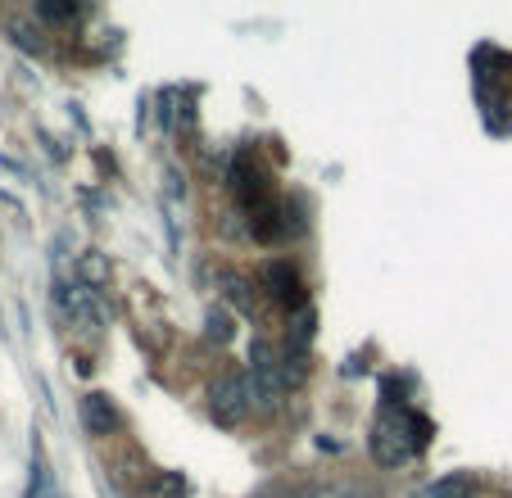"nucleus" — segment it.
Returning a JSON list of instances; mask_svg holds the SVG:
<instances>
[{"label":"nucleus","mask_w":512,"mask_h":498,"mask_svg":"<svg viewBox=\"0 0 512 498\" xmlns=\"http://www.w3.org/2000/svg\"><path fill=\"white\" fill-rule=\"evenodd\" d=\"M250 376H254V399L259 408H277L290 390V367H281L277 349L268 340H254L250 345Z\"/></svg>","instance_id":"7ed1b4c3"},{"label":"nucleus","mask_w":512,"mask_h":498,"mask_svg":"<svg viewBox=\"0 0 512 498\" xmlns=\"http://www.w3.org/2000/svg\"><path fill=\"white\" fill-rule=\"evenodd\" d=\"M37 14H41V19H59V23H64V19H78V5H37Z\"/></svg>","instance_id":"4468645a"},{"label":"nucleus","mask_w":512,"mask_h":498,"mask_svg":"<svg viewBox=\"0 0 512 498\" xmlns=\"http://www.w3.org/2000/svg\"><path fill=\"white\" fill-rule=\"evenodd\" d=\"M254 218H250V231H254V240H263V245H272V240H281L286 236V218H281V209L277 204H259V209H250Z\"/></svg>","instance_id":"6e6552de"},{"label":"nucleus","mask_w":512,"mask_h":498,"mask_svg":"<svg viewBox=\"0 0 512 498\" xmlns=\"http://www.w3.org/2000/svg\"><path fill=\"white\" fill-rule=\"evenodd\" d=\"M14 41H19V46L23 50H41V37H32V28H23V23H14Z\"/></svg>","instance_id":"2eb2a0df"},{"label":"nucleus","mask_w":512,"mask_h":498,"mask_svg":"<svg viewBox=\"0 0 512 498\" xmlns=\"http://www.w3.org/2000/svg\"><path fill=\"white\" fill-rule=\"evenodd\" d=\"M105 281H109V263L100 259L96 249H91V254H82V286L96 290V286H105Z\"/></svg>","instance_id":"9b49d317"},{"label":"nucleus","mask_w":512,"mask_h":498,"mask_svg":"<svg viewBox=\"0 0 512 498\" xmlns=\"http://www.w3.org/2000/svg\"><path fill=\"white\" fill-rule=\"evenodd\" d=\"M82 426H87L91 435L118 431V412H114V403H109V394H87V399H82Z\"/></svg>","instance_id":"0eeeda50"},{"label":"nucleus","mask_w":512,"mask_h":498,"mask_svg":"<svg viewBox=\"0 0 512 498\" xmlns=\"http://www.w3.org/2000/svg\"><path fill=\"white\" fill-rule=\"evenodd\" d=\"M145 498H186V480L177 476V471H159V476H150V485H145Z\"/></svg>","instance_id":"9d476101"},{"label":"nucleus","mask_w":512,"mask_h":498,"mask_svg":"<svg viewBox=\"0 0 512 498\" xmlns=\"http://www.w3.org/2000/svg\"><path fill=\"white\" fill-rule=\"evenodd\" d=\"M227 286H232V290H227V295H232V299H236V304H241V308H245V313H250V308H254V299H250V295H245V281L227 277Z\"/></svg>","instance_id":"dca6fc26"},{"label":"nucleus","mask_w":512,"mask_h":498,"mask_svg":"<svg viewBox=\"0 0 512 498\" xmlns=\"http://www.w3.org/2000/svg\"><path fill=\"white\" fill-rule=\"evenodd\" d=\"M313 326H318V317H313V308H300V317H295V331H290V349L295 354H304L313 340Z\"/></svg>","instance_id":"f8f14e48"},{"label":"nucleus","mask_w":512,"mask_h":498,"mask_svg":"<svg viewBox=\"0 0 512 498\" xmlns=\"http://www.w3.org/2000/svg\"><path fill=\"white\" fill-rule=\"evenodd\" d=\"M254 408V385L245 372H227L209 385V412L218 426H241Z\"/></svg>","instance_id":"f03ea898"},{"label":"nucleus","mask_w":512,"mask_h":498,"mask_svg":"<svg viewBox=\"0 0 512 498\" xmlns=\"http://www.w3.org/2000/svg\"><path fill=\"white\" fill-rule=\"evenodd\" d=\"M204 322H209V340H218V345H227V340H232V317H227L223 308H213Z\"/></svg>","instance_id":"ddd939ff"},{"label":"nucleus","mask_w":512,"mask_h":498,"mask_svg":"<svg viewBox=\"0 0 512 498\" xmlns=\"http://www.w3.org/2000/svg\"><path fill=\"white\" fill-rule=\"evenodd\" d=\"M263 290L277 299L281 308H304V286H300V272L290 263H263Z\"/></svg>","instance_id":"39448f33"},{"label":"nucleus","mask_w":512,"mask_h":498,"mask_svg":"<svg viewBox=\"0 0 512 498\" xmlns=\"http://www.w3.org/2000/svg\"><path fill=\"white\" fill-rule=\"evenodd\" d=\"M232 191L241 195V204L259 209V204H268V177H263L250 159H236L232 163Z\"/></svg>","instance_id":"423d86ee"},{"label":"nucleus","mask_w":512,"mask_h":498,"mask_svg":"<svg viewBox=\"0 0 512 498\" xmlns=\"http://www.w3.org/2000/svg\"><path fill=\"white\" fill-rule=\"evenodd\" d=\"M426 440H431V422H426L422 412H413L408 403H390L386 412H381L377 422H372V458L381 462V467H399V462L417 458V453L426 449Z\"/></svg>","instance_id":"f257e3e1"},{"label":"nucleus","mask_w":512,"mask_h":498,"mask_svg":"<svg viewBox=\"0 0 512 498\" xmlns=\"http://www.w3.org/2000/svg\"><path fill=\"white\" fill-rule=\"evenodd\" d=\"M413 498H472V476H467V471L440 476V480H431L426 489H417Z\"/></svg>","instance_id":"1a4fd4ad"},{"label":"nucleus","mask_w":512,"mask_h":498,"mask_svg":"<svg viewBox=\"0 0 512 498\" xmlns=\"http://www.w3.org/2000/svg\"><path fill=\"white\" fill-rule=\"evenodd\" d=\"M55 304H59V313H64V322L78 326L82 336H96L100 326H105V308H100L96 290H87L82 281H59Z\"/></svg>","instance_id":"20e7f679"}]
</instances>
